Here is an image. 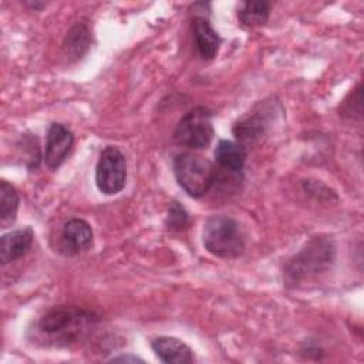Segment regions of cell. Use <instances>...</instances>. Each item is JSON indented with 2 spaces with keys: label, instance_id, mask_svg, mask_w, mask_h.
I'll return each instance as SVG.
<instances>
[{
  "label": "cell",
  "instance_id": "6da1fadb",
  "mask_svg": "<svg viewBox=\"0 0 364 364\" xmlns=\"http://www.w3.org/2000/svg\"><path fill=\"white\" fill-rule=\"evenodd\" d=\"M97 321L98 317L92 311L75 306H55L38 318L36 330L44 344L68 347L85 336Z\"/></svg>",
  "mask_w": 364,
  "mask_h": 364
},
{
  "label": "cell",
  "instance_id": "7a4b0ae2",
  "mask_svg": "<svg viewBox=\"0 0 364 364\" xmlns=\"http://www.w3.org/2000/svg\"><path fill=\"white\" fill-rule=\"evenodd\" d=\"M333 260V242L327 237H314L289 260L284 269L286 282L289 284H299L306 279L326 272Z\"/></svg>",
  "mask_w": 364,
  "mask_h": 364
},
{
  "label": "cell",
  "instance_id": "3957f363",
  "mask_svg": "<svg viewBox=\"0 0 364 364\" xmlns=\"http://www.w3.org/2000/svg\"><path fill=\"white\" fill-rule=\"evenodd\" d=\"M205 249L222 259H236L245 250V237L239 223L225 215H213L203 225Z\"/></svg>",
  "mask_w": 364,
  "mask_h": 364
},
{
  "label": "cell",
  "instance_id": "277c9868",
  "mask_svg": "<svg viewBox=\"0 0 364 364\" xmlns=\"http://www.w3.org/2000/svg\"><path fill=\"white\" fill-rule=\"evenodd\" d=\"M173 173L179 186L192 198H202L215 182L213 165L192 152H182L173 158Z\"/></svg>",
  "mask_w": 364,
  "mask_h": 364
},
{
  "label": "cell",
  "instance_id": "5b68a950",
  "mask_svg": "<svg viewBox=\"0 0 364 364\" xmlns=\"http://www.w3.org/2000/svg\"><path fill=\"white\" fill-rule=\"evenodd\" d=\"M213 138L212 114L205 107H196L188 111L178 122L173 141L181 146L205 148Z\"/></svg>",
  "mask_w": 364,
  "mask_h": 364
},
{
  "label": "cell",
  "instance_id": "8992f818",
  "mask_svg": "<svg viewBox=\"0 0 364 364\" xmlns=\"http://www.w3.org/2000/svg\"><path fill=\"white\" fill-rule=\"evenodd\" d=\"M127 181V162L122 152L115 146H107L100 154L95 168V183L104 195L121 192Z\"/></svg>",
  "mask_w": 364,
  "mask_h": 364
},
{
  "label": "cell",
  "instance_id": "52a82bcc",
  "mask_svg": "<svg viewBox=\"0 0 364 364\" xmlns=\"http://www.w3.org/2000/svg\"><path fill=\"white\" fill-rule=\"evenodd\" d=\"M74 144L73 132L63 124H51L47 131L44 161L48 168H58L67 158Z\"/></svg>",
  "mask_w": 364,
  "mask_h": 364
},
{
  "label": "cell",
  "instance_id": "ba28073f",
  "mask_svg": "<svg viewBox=\"0 0 364 364\" xmlns=\"http://www.w3.org/2000/svg\"><path fill=\"white\" fill-rule=\"evenodd\" d=\"M92 245V229L80 218L68 219L61 230L60 249L70 256L88 250Z\"/></svg>",
  "mask_w": 364,
  "mask_h": 364
},
{
  "label": "cell",
  "instance_id": "9c48e42d",
  "mask_svg": "<svg viewBox=\"0 0 364 364\" xmlns=\"http://www.w3.org/2000/svg\"><path fill=\"white\" fill-rule=\"evenodd\" d=\"M34 233L31 228H23L4 233L0 239V260L7 264L23 257L31 247Z\"/></svg>",
  "mask_w": 364,
  "mask_h": 364
},
{
  "label": "cell",
  "instance_id": "30bf717a",
  "mask_svg": "<svg viewBox=\"0 0 364 364\" xmlns=\"http://www.w3.org/2000/svg\"><path fill=\"white\" fill-rule=\"evenodd\" d=\"M151 347L162 363L186 364L193 361L192 350L181 340L169 336H161L152 340Z\"/></svg>",
  "mask_w": 364,
  "mask_h": 364
},
{
  "label": "cell",
  "instance_id": "8fae6325",
  "mask_svg": "<svg viewBox=\"0 0 364 364\" xmlns=\"http://www.w3.org/2000/svg\"><path fill=\"white\" fill-rule=\"evenodd\" d=\"M192 30L196 43V48L203 60H212L216 57L220 46V37L210 26L205 16H195L192 18Z\"/></svg>",
  "mask_w": 364,
  "mask_h": 364
},
{
  "label": "cell",
  "instance_id": "7c38bea8",
  "mask_svg": "<svg viewBox=\"0 0 364 364\" xmlns=\"http://www.w3.org/2000/svg\"><path fill=\"white\" fill-rule=\"evenodd\" d=\"M215 159L222 168L230 172H239L245 166L246 149L239 142L222 139L215 148Z\"/></svg>",
  "mask_w": 364,
  "mask_h": 364
},
{
  "label": "cell",
  "instance_id": "4fadbf2b",
  "mask_svg": "<svg viewBox=\"0 0 364 364\" xmlns=\"http://www.w3.org/2000/svg\"><path fill=\"white\" fill-rule=\"evenodd\" d=\"M18 209V193L7 181L0 182V225L9 228L14 223Z\"/></svg>",
  "mask_w": 364,
  "mask_h": 364
},
{
  "label": "cell",
  "instance_id": "5bb4252c",
  "mask_svg": "<svg viewBox=\"0 0 364 364\" xmlns=\"http://www.w3.org/2000/svg\"><path fill=\"white\" fill-rule=\"evenodd\" d=\"M270 13V4L263 0L257 1H245L237 11V17L243 26L259 27L263 26Z\"/></svg>",
  "mask_w": 364,
  "mask_h": 364
},
{
  "label": "cell",
  "instance_id": "9a60e30c",
  "mask_svg": "<svg viewBox=\"0 0 364 364\" xmlns=\"http://www.w3.org/2000/svg\"><path fill=\"white\" fill-rule=\"evenodd\" d=\"M64 48L67 54H73L74 57H81L88 48V30L82 24L74 26L64 43Z\"/></svg>",
  "mask_w": 364,
  "mask_h": 364
},
{
  "label": "cell",
  "instance_id": "2e32d148",
  "mask_svg": "<svg viewBox=\"0 0 364 364\" xmlns=\"http://www.w3.org/2000/svg\"><path fill=\"white\" fill-rule=\"evenodd\" d=\"M186 223H188V213L185 212V209L178 202L171 203L169 210H168V216H166L168 229L181 230L186 226Z\"/></svg>",
  "mask_w": 364,
  "mask_h": 364
},
{
  "label": "cell",
  "instance_id": "e0dca14e",
  "mask_svg": "<svg viewBox=\"0 0 364 364\" xmlns=\"http://www.w3.org/2000/svg\"><path fill=\"white\" fill-rule=\"evenodd\" d=\"M112 361H125V363H142L144 360L136 357V355H121V357H115L112 358Z\"/></svg>",
  "mask_w": 364,
  "mask_h": 364
}]
</instances>
